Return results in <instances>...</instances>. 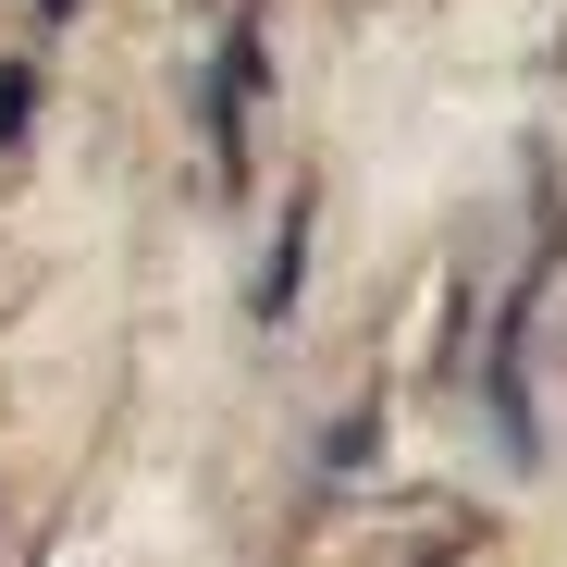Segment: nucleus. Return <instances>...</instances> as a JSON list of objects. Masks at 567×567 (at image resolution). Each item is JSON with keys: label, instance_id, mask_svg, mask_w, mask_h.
I'll list each match as a JSON object with an SVG mask.
<instances>
[{"label": "nucleus", "instance_id": "obj_1", "mask_svg": "<svg viewBox=\"0 0 567 567\" xmlns=\"http://www.w3.org/2000/svg\"><path fill=\"white\" fill-rule=\"evenodd\" d=\"M25 112H38V86H25V74H0V136H25Z\"/></svg>", "mask_w": 567, "mask_h": 567}]
</instances>
